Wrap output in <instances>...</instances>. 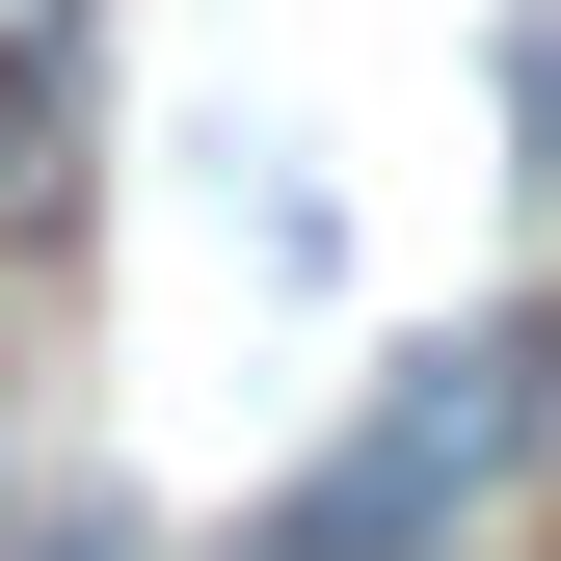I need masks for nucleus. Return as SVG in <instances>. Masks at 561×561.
I'll list each match as a JSON object with an SVG mask.
<instances>
[{"mask_svg": "<svg viewBox=\"0 0 561 561\" xmlns=\"http://www.w3.org/2000/svg\"><path fill=\"white\" fill-rule=\"evenodd\" d=\"M508 428H535V347H428V375H401V401H375V428H347V455L295 481V508H267V535H241V561H401V535H428V508H455V481H481V455H508Z\"/></svg>", "mask_w": 561, "mask_h": 561, "instance_id": "obj_1", "label": "nucleus"}, {"mask_svg": "<svg viewBox=\"0 0 561 561\" xmlns=\"http://www.w3.org/2000/svg\"><path fill=\"white\" fill-rule=\"evenodd\" d=\"M54 134H81V0H0V241L54 215Z\"/></svg>", "mask_w": 561, "mask_h": 561, "instance_id": "obj_2", "label": "nucleus"}]
</instances>
